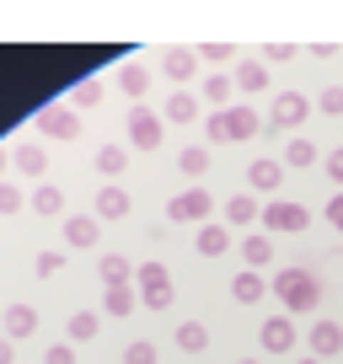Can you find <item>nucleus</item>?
Masks as SVG:
<instances>
[{
	"instance_id": "obj_1",
	"label": "nucleus",
	"mask_w": 343,
	"mask_h": 364,
	"mask_svg": "<svg viewBox=\"0 0 343 364\" xmlns=\"http://www.w3.org/2000/svg\"><path fill=\"white\" fill-rule=\"evenodd\" d=\"M274 300L285 306V316H300V311L322 306V284L311 268H279L274 273Z\"/></svg>"
},
{
	"instance_id": "obj_2",
	"label": "nucleus",
	"mask_w": 343,
	"mask_h": 364,
	"mask_svg": "<svg viewBox=\"0 0 343 364\" xmlns=\"http://www.w3.org/2000/svg\"><path fill=\"white\" fill-rule=\"evenodd\" d=\"M134 289H139V306H145V311H167V306H177V284H172V273L161 268L156 257H150V262H139Z\"/></svg>"
},
{
	"instance_id": "obj_3",
	"label": "nucleus",
	"mask_w": 343,
	"mask_h": 364,
	"mask_svg": "<svg viewBox=\"0 0 343 364\" xmlns=\"http://www.w3.org/2000/svg\"><path fill=\"white\" fill-rule=\"evenodd\" d=\"M209 215H215L209 188H183L167 198V225H209Z\"/></svg>"
},
{
	"instance_id": "obj_4",
	"label": "nucleus",
	"mask_w": 343,
	"mask_h": 364,
	"mask_svg": "<svg viewBox=\"0 0 343 364\" xmlns=\"http://www.w3.org/2000/svg\"><path fill=\"white\" fill-rule=\"evenodd\" d=\"M306 225H311V209L295 204V198H274V204H263V230H268V236H300Z\"/></svg>"
},
{
	"instance_id": "obj_5",
	"label": "nucleus",
	"mask_w": 343,
	"mask_h": 364,
	"mask_svg": "<svg viewBox=\"0 0 343 364\" xmlns=\"http://www.w3.org/2000/svg\"><path fill=\"white\" fill-rule=\"evenodd\" d=\"M161 134H167V118L161 113H150V107L129 113V145L134 150H161Z\"/></svg>"
},
{
	"instance_id": "obj_6",
	"label": "nucleus",
	"mask_w": 343,
	"mask_h": 364,
	"mask_svg": "<svg viewBox=\"0 0 343 364\" xmlns=\"http://www.w3.org/2000/svg\"><path fill=\"white\" fill-rule=\"evenodd\" d=\"M311 113V102L300 97V91H279L274 107H268V129H300Z\"/></svg>"
},
{
	"instance_id": "obj_7",
	"label": "nucleus",
	"mask_w": 343,
	"mask_h": 364,
	"mask_svg": "<svg viewBox=\"0 0 343 364\" xmlns=\"http://www.w3.org/2000/svg\"><path fill=\"white\" fill-rule=\"evenodd\" d=\"M226 145H241V139H252V134H263L268 129V118H258L247 102H236V107H226Z\"/></svg>"
},
{
	"instance_id": "obj_8",
	"label": "nucleus",
	"mask_w": 343,
	"mask_h": 364,
	"mask_svg": "<svg viewBox=\"0 0 343 364\" xmlns=\"http://www.w3.org/2000/svg\"><path fill=\"white\" fill-rule=\"evenodd\" d=\"M38 129H43L48 139H75L80 134V113L75 107H65V102H54V107H43V113L33 118Z\"/></svg>"
},
{
	"instance_id": "obj_9",
	"label": "nucleus",
	"mask_w": 343,
	"mask_h": 364,
	"mask_svg": "<svg viewBox=\"0 0 343 364\" xmlns=\"http://www.w3.org/2000/svg\"><path fill=\"white\" fill-rule=\"evenodd\" d=\"M258 343H263V353H290V348L300 343L295 316H268L263 327H258Z\"/></svg>"
},
{
	"instance_id": "obj_10",
	"label": "nucleus",
	"mask_w": 343,
	"mask_h": 364,
	"mask_svg": "<svg viewBox=\"0 0 343 364\" xmlns=\"http://www.w3.org/2000/svg\"><path fill=\"white\" fill-rule=\"evenodd\" d=\"M161 75L177 80V91H188V80L199 75V48H167L161 54Z\"/></svg>"
},
{
	"instance_id": "obj_11",
	"label": "nucleus",
	"mask_w": 343,
	"mask_h": 364,
	"mask_svg": "<svg viewBox=\"0 0 343 364\" xmlns=\"http://www.w3.org/2000/svg\"><path fill=\"white\" fill-rule=\"evenodd\" d=\"M129 209H134V198H129L118 182H102V188H97V198H92V215H97V220H124Z\"/></svg>"
},
{
	"instance_id": "obj_12",
	"label": "nucleus",
	"mask_w": 343,
	"mask_h": 364,
	"mask_svg": "<svg viewBox=\"0 0 343 364\" xmlns=\"http://www.w3.org/2000/svg\"><path fill=\"white\" fill-rule=\"evenodd\" d=\"M97 236H102V220L97 215H65V247L86 252V247H97Z\"/></svg>"
},
{
	"instance_id": "obj_13",
	"label": "nucleus",
	"mask_w": 343,
	"mask_h": 364,
	"mask_svg": "<svg viewBox=\"0 0 343 364\" xmlns=\"http://www.w3.org/2000/svg\"><path fill=\"white\" fill-rule=\"evenodd\" d=\"M306 343H311V359L327 364V359H338V353H343V327H338V321H317Z\"/></svg>"
},
{
	"instance_id": "obj_14",
	"label": "nucleus",
	"mask_w": 343,
	"mask_h": 364,
	"mask_svg": "<svg viewBox=\"0 0 343 364\" xmlns=\"http://www.w3.org/2000/svg\"><path fill=\"white\" fill-rule=\"evenodd\" d=\"M274 295V284H263V273H252V268H241L236 279H231V300L236 306H258V300H268Z\"/></svg>"
},
{
	"instance_id": "obj_15",
	"label": "nucleus",
	"mask_w": 343,
	"mask_h": 364,
	"mask_svg": "<svg viewBox=\"0 0 343 364\" xmlns=\"http://www.w3.org/2000/svg\"><path fill=\"white\" fill-rule=\"evenodd\" d=\"M194 247H199V257H226V252H231V225H226V220H209V225H199Z\"/></svg>"
},
{
	"instance_id": "obj_16",
	"label": "nucleus",
	"mask_w": 343,
	"mask_h": 364,
	"mask_svg": "<svg viewBox=\"0 0 343 364\" xmlns=\"http://www.w3.org/2000/svg\"><path fill=\"white\" fill-rule=\"evenodd\" d=\"M220 220H226L231 230H247L252 220H263V204H258L252 193H236V198H226V215Z\"/></svg>"
},
{
	"instance_id": "obj_17",
	"label": "nucleus",
	"mask_w": 343,
	"mask_h": 364,
	"mask_svg": "<svg viewBox=\"0 0 343 364\" xmlns=\"http://www.w3.org/2000/svg\"><path fill=\"white\" fill-rule=\"evenodd\" d=\"M11 166L27 171V177H43L48 171V150L38 145V139H22V145H11Z\"/></svg>"
},
{
	"instance_id": "obj_18",
	"label": "nucleus",
	"mask_w": 343,
	"mask_h": 364,
	"mask_svg": "<svg viewBox=\"0 0 343 364\" xmlns=\"http://www.w3.org/2000/svg\"><path fill=\"white\" fill-rule=\"evenodd\" d=\"M33 332H38V311L27 306V300L6 306V338H11V343H22V338H33Z\"/></svg>"
},
{
	"instance_id": "obj_19",
	"label": "nucleus",
	"mask_w": 343,
	"mask_h": 364,
	"mask_svg": "<svg viewBox=\"0 0 343 364\" xmlns=\"http://www.w3.org/2000/svg\"><path fill=\"white\" fill-rule=\"evenodd\" d=\"M134 306H139V289H129V284H113V289H102V316L124 321V316H134Z\"/></svg>"
},
{
	"instance_id": "obj_20",
	"label": "nucleus",
	"mask_w": 343,
	"mask_h": 364,
	"mask_svg": "<svg viewBox=\"0 0 343 364\" xmlns=\"http://www.w3.org/2000/svg\"><path fill=\"white\" fill-rule=\"evenodd\" d=\"M279 177H285V166H279L274 156H258V161L247 166V182L258 188V193H274V188H279Z\"/></svg>"
},
{
	"instance_id": "obj_21",
	"label": "nucleus",
	"mask_w": 343,
	"mask_h": 364,
	"mask_svg": "<svg viewBox=\"0 0 343 364\" xmlns=\"http://www.w3.org/2000/svg\"><path fill=\"white\" fill-rule=\"evenodd\" d=\"M231 97H236V80H231V75H204V102H209V113H226V107H236Z\"/></svg>"
},
{
	"instance_id": "obj_22",
	"label": "nucleus",
	"mask_w": 343,
	"mask_h": 364,
	"mask_svg": "<svg viewBox=\"0 0 343 364\" xmlns=\"http://www.w3.org/2000/svg\"><path fill=\"white\" fill-rule=\"evenodd\" d=\"M118 91H124L129 102L139 107V97L150 91V75H145V65H134V59H129V65H118Z\"/></svg>"
},
{
	"instance_id": "obj_23",
	"label": "nucleus",
	"mask_w": 343,
	"mask_h": 364,
	"mask_svg": "<svg viewBox=\"0 0 343 364\" xmlns=\"http://www.w3.org/2000/svg\"><path fill=\"white\" fill-rule=\"evenodd\" d=\"M231 80H236V91H247V97H252V91H268V65H263V59H241Z\"/></svg>"
},
{
	"instance_id": "obj_24",
	"label": "nucleus",
	"mask_w": 343,
	"mask_h": 364,
	"mask_svg": "<svg viewBox=\"0 0 343 364\" xmlns=\"http://www.w3.org/2000/svg\"><path fill=\"white\" fill-rule=\"evenodd\" d=\"M161 118H167V124H194L199 118V97L194 91H172L167 107H161Z\"/></svg>"
},
{
	"instance_id": "obj_25",
	"label": "nucleus",
	"mask_w": 343,
	"mask_h": 364,
	"mask_svg": "<svg viewBox=\"0 0 343 364\" xmlns=\"http://www.w3.org/2000/svg\"><path fill=\"white\" fill-rule=\"evenodd\" d=\"M177 171H183L188 182H204V171H209V145H183V150H177Z\"/></svg>"
},
{
	"instance_id": "obj_26",
	"label": "nucleus",
	"mask_w": 343,
	"mask_h": 364,
	"mask_svg": "<svg viewBox=\"0 0 343 364\" xmlns=\"http://www.w3.org/2000/svg\"><path fill=\"white\" fill-rule=\"evenodd\" d=\"M241 257H247V268H252V273L268 268V262H274V241H268L263 230H258V236H241Z\"/></svg>"
},
{
	"instance_id": "obj_27",
	"label": "nucleus",
	"mask_w": 343,
	"mask_h": 364,
	"mask_svg": "<svg viewBox=\"0 0 343 364\" xmlns=\"http://www.w3.org/2000/svg\"><path fill=\"white\" fill-rule=\"evenodd\" d=\"M97 273H102V284L107 289H113V284H129V279H134V262H129V257H118V252H113V257H97Z\"/></svg>"
},
{
	"instance_id": "obj_28",
	"label": "nucleus",
	"mask_w": 343,
	"mask_h": 364,
	"mask_svg": "<svg viewBox=\"0 0 343 364\" xmlns=\"http://www.w3.org/2000/svg\"><path fill=\"white\" fill-rule=\"evenodd\" d=\"M172 343H177L183 353H204L209 348V327H204V321H183V327L172 332Z\"/></svg>"
},
{
	"instance_id": "obj_29",
	"label": "nucleus",
	"mask_w": 343,
	"mask_h": 364,
	"mask_svg": "<svg viewBox=\"0 0 343 364\" xmlns=\"http://www.w3.org/2000/svg\"><path fill=\"white\" fill-rule=\"evenodd\" d=\"M97 171H102L107 182H118L129 171V150L124 145H102V150H97Z\"/></svg>"
},
{
	"instance_id": "obj_30",
	"label": "nucleus",
	"mask_w": 343,
	"mask_h": 364,
	"mask_svg": "<svg viewBox=\"0 0 343 364\" xmlns=\"http://www.w3.org/2000/svg\"><path fill=\"white\" fill-rule=\"evenodd\" d=\"M97 327H102V311H70V343H92Z\"/></svg>"
},
{
	"instance_id": "obj_31",
	"label": "nucleus",
	"mask_w": 343,
	"mask_h": 364,
	"mask_svg": "<svg viewBox=\"0 0 343 364\" xmlns=\"http://www.w3.org/2000/svg\"><path fill=\"white\" fill-rule=\"evenodd\" d=\"M33 215H43V220L65 215V193H59L54 182H43V188H33Z\"/></svg>"
},
{
	"instance_id": "obj_32",
	"label": "nucleus",
	"mask_w": 343,
	"mask_h": 364,
	"mask_svg": "<svg viewBox=\"0 0 343 364\" xmlns=\"http://www.w3.org/2000/svg\"><path fill=\"white\" fill-rule=\"evenodd\" d=\"M285 166H290V171L317 166V145H311V139H290V145H285Z\"/></svg>"
},
{
	"instance_id": "obj_33",
	"label": "nucleus",
	"mask_w": 343,
	"mask_h": 364,
	"mask_svg": "<svg viewBox=\"0 0 343 364\" xmlns=\"http://www.w3.org/2000/svg\"><path fill=\"white\" fill-rule=\"evenodd\" d=\"M102 97H107V86H102L97 75H86V80L75 86V102H70V107H75V113H86V107H97Z\"/></svg>"
},
{
	"instance_id": "obj_34",
	"label": "nucleus",
	"mask_w": 343,
	"mask_h": 364,
	"mask_svg": "<svg viewBox=\"0 0 343 364\" xmlns=\"http://www.w3.org/2000/svg\"><path fill=\"white\" fill-rule=\"evenodd\" d=\"M59 268H65V257H59V252H38V257H33V273H38V279H54Z\"/></svg>"
},
{
	"instance_id": "obj_35",
	"label": "nucleus",
	"mask_w": 343,
	"mask_h": 364,
	"mask_svg": "<svg viewBox=\"0 0 343 364\" xmlns=\"http://www.w3.org/2000/svg\"><path fill=\"white\" fill-rule=\"evenodd\" d=\"M317 107H322L327 118H343V86H327V91L317 97Z\"/></svg>"
},
{
	"instance_id": "obj_36",
	"label": "nucleus",
	"mask_w": 343,
	"mask_h": 364,
	"mask_svg": "<svg viewBox=\"0 0 343 364\" xmlns=\"http://www.w3.org/2000/svg\"><path fill=\"white\" fill-rule=\"evenodd\" d=\"M124 364H156V343H129V353H124Z\"/></svg>"
},
{
	"instance_id": "obj_37",
	"label": "nucleus",
	"mask_w": 343,
	"mask_h": 364,
	"mask_svg": "<svg viewBox=\"0 0 343 364\" xmlns=\"http://www.w3.org/2000/svg\"><path fill=\"white\" fill-rule=\"evenodd\" d=\"M22 209V188L16 182H0V215H16Z\"/></svg>"
},
{
	"instance_id": "obj_38",
	"label": "nucleus",
	"mask_w": 343,
	"mask_h": 364,
	"mask_svg": "<svg viewBox=\"0 0 343 364\" xmlns=\"http://www.w3.org/2000/svg\"><path fill=\"white\" fill-rule=\"evenodd\" d=\"M204 145H226V118H220V113L204 118Z\"/></svg>"
},
{
	"instance_id": "obj_39",
	"label": "nucleus",
	"mask_w": 343,
	"mask_h": 364,
	"mask_svg": "<svg viewBox=\"0 0 343 364\" xmlns=\"http://www.w3.org/2000/svg\"><path fill=\"white\" fill-rule=\"evenodd\" d=\"M295 54H300L295 43H268L263 48V65H285V59H295Z\"/></svg>"
},
{
	"instance_id": "obj_40",
	"label": "nucleus",
	"mask_w": 343,
	"mask_h": 364,
	"mask_svg": "<svg viewBox=\"0 0 343 364\" xmlns=\"http://www.w3.org/2000/svg\"><path fill=\"white\" fill-rule=\"evenodd\" d=\"M43 364H75V348H70V343H54V348L43 353Z\"/></svg>"
},
{
	"instance_id": "obj_41",
	"label": "nucleus",
	"mask_w": 343,
	"mask_h": 364,
	"mask_svg": "<svg viewBox=\"0 0 343 364\" xmlns=\"http://www.w3.org/2000/svg\"><path fill=\"white\" fill-rule=\"evenodd\" d=\"M199 59H215V65H226V59H231V43H199Z\"/></svg>"
},
{
	"instance_id": "obj_42",
	"label": "nucleus",
	"mask_w": 343,
	"mask_h": 364,
	"mask_svg": "<svg viewBox=\"0 0 343 364\" xmlns=\"http://www.w3.org/2000/svg\"><path fill=\"white\" fill-rule=\"evenodd\" d=\"M327 220H332V230L343 236V193H332V198H327Z\"/></svg>"
},
{
	"instance_id": "obj_43",
	"label": "nucleus",
	"mask_w": 343,
	"mask_h": 364,
	"mask_svg": "<svg viewBox=\"0 0 343 364\" xmlns=\"http://www.w3.org/2000/svg\"><path fill=\"white\" fill-rule=\"evenodd\" d=\"M327 177H332V182H338V188H343V145H338V150H332V156H327Z\"/></svg>"
},
{
	"instance_id": "obj_44",
	"label": "nucleus",
	"mask_w": 343,
	"mask_h": 364,
	"mask_svg": "<svg viewBox=\"0 0 343 364\" xmlns=\"http://www.w3.org/2000/svg\"><path fill=\"white\" fill-rule=\"evenodd\" d=\"M0 364H16V343L11 338H0Z\"/></svg>"
},
{
	"instance_id": "obj_45",
	"label": "nucleus",
	"mask_w": 343,
	"mask_h": 364,
	"mask_svg": "<svg viewBox=\"0 0 343 364\" xmlns=\"http://www.w3.org/2000/svg\"><path fill=\"white\" fill-rule=\"evenodd\" d=\"M6 166H11V150H0V182H6Z\"/></svg>"
},
{
	"instance_id": "obj_46",
	"label": "nucleus",
	"mask_w": 343,
	"mask_h": 364,
	"mask_svg": "<svg viewBox=\"0 0 343 364\" xmlns=\"http://www.w3.org/2000/svg\"><path fill=\"white\" fill-rule=\"evenodd\" d=\"M295 364H322V359H311V353H306V359H295Z\"/></svg>"
},
{
	"instance_id": "obj_47",
	"label": "nucleus",
	"mask_w": 343,
	"mask_h": 364,
	"mask_svg": "<svg viewBox=\"0 0 343 364\" xmlns=\"http://www.w3.org/2000/svg\"><path fill=\"white\" fill-rule=\"evenodd\" d=\"M241 364H263V359H241Z\"/></svg>"
}]
</instances>
